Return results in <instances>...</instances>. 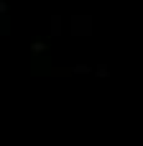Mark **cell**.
I'll return each mask as SVG.
<instances>
[{"mask_svg":"<svg viewBox=\"0 0 143 146\" xmlns=\"http://www.w3.org/2000/svg\"><path fill=\"white\" fill-rule=\"evenodd\" d=\"M31 49H33V51H36V54H38V51H43V49H46V46H43V44H41V41H33V44H31Z\"/></svg>","mask_w":143,"mask_h":146,"instance_id":"cell-1","label":"cell"}]
</instances>
